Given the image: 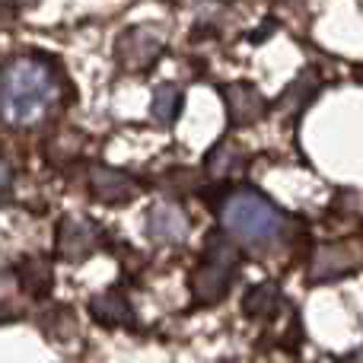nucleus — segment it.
I'll return each instance as SVG.
<instances>
[{"instance_id": "nucleus-1", "label": "nucleus", "mask_w": 363, "mask_h": 363, "mask_svg": "<svg viewBox=\"0 0 363 363\" xmlns=\"http://www.w3.org/2000/svg\"><path fill=\"white\" fill-rule=\"evenodd\" d=\"M61 96L57 74L42 61L19 57L0 67V118L10 125H35Z\"/></svg>"}, {"instance_id": "nucleus-2", "label": "nucleus", "mask_w": 363, "mask_h": 363, "mask_svg": "<svg viewBox=\"0 0 363 363\" xmlns=\"http://www.w3.org/2000/svg\"><path fill=\"white\" fill-rule=\"evenodd\" d=\"M220 217H223L226 233H233L239 242H249V245L274 242L284 230V213L268 198L252 191V188L233 191L223 201V207H220Z\"/></svg>"}, {"instance_id": "nucleus-3", "label": "nucleus", "mask_w": 363, "mask_h": 363, "mask_svg": "<svg viewBox=\"0 0 363 363\" xmlns=\"http://www.w3.org/2000/svg\"><path fill=\"white\" fill-rule=\"evenodd\" d=\"M236 262L239 252L223 233H211L207 245L201 252V262L191 274V294L198 303H213L230 290L233 277H236Z\"/></svg>"}, {"instance_id": "nucleus-4", "label": "nucleus", "mask_w": 363, "mask_h": 363, "mask_svg": "<svg viewBox=\"0 0 363 363\" xmlns=\"http://www.w3.org/2000/svg\"><path fill=\"white\" fill-rule=\"evenodd\" d=\"M99 226H93L83 217H67L57 230V252L67 262H80V258L93 255L96 245H99Z\"/></svg>"}, {"instance_id": "nucleus-5", "label": "nucleus", "mask_w": 363, "mask_h": 363, "mask_svg": "<svg viewBox=\"0 0 363 363\" xmlns=\"http://www.w3.org/2000/svg\"><path fill=\"white\" fill-rule=\"evenodd\" d=\"M160 51H163V38H160L157 32L131 29V32H125V35H121L115 55H118V61L125 64L128 70H144V67H150V64L157 61Z\"/></svg>"}, {"instance_id": "nucleus-6", "label": "nucleus", "mask_w": 363, "mask_h": 363, "mask_svg": "<svg viewBox=\"0 0 363 363\" xmlns=\"http://www.w3.org/2000/svg\"><path fill=\"white\" fill-rule=\"evenodd\" d=\"M226 99V115H230L233 125H249V121H258L264 112V99L255 86L249 83H230L223 89Z\"/></svg>"}, {"instance_id": "nucleus-7", "label": "nucleus", "mask_w": 363, "mask_h": 363, "mask_svg": "<svg viewBox=\"0 0 363 363\" xmlns=\"http://www.w3.org/2000/svg\"><path fill=\"white\" fill-rule=\"evenodd\" d=\"M89 185H93V194H96V198H99V201H108V204H118V201H131L134 191H138L134 179H128L125 172H118V169H106V166L93 169V179H89Z\"/></svg>"}, {"instance_id": "nucleus-8", "label": "nucleus", "mask_w": 363, "mask_h": 363, "mask_svg": "<svg viewBox=\"0 0 363 363\" xmlns=\"http://www.w3.org/2000/svg\"><path fill=\"white\" fill-rule=\"evenodd\" d=\"M150 236L157 242H179L185 236V217H182L179 207L172 204H160L150 211V223H147Z\"/></svg>"}, {"instance_id": "nucleus-9", "label": "nucleus", "mask_w": 363, "mask_h": 363, "mask_svg": "<svg viewBox=\"0 0 363 363\" xmlns=\"http://www.w3.org/2000/svg\"><path fill=\"white\" fill-rule=\"evenodd\" d=\"M89 313H93L102 325H118V322H131L134 319V313H131V306H128L125 294H115V290H112V294L96 296V300L89 303Z\"/></svg>"}, {"instance_id": "nucleus-10", "label": "nucleus", "mask_w": 363, "mask_h": 363, "mask_svg": "<svg viewBox=\"0 0 363 363\" xmlns=\"http://www.w3.org/2000/svg\"><path fill=\"white\" fill-rule=\"evenodd\" d=\"M179 112H182V93L176 86H169V83H166V86H160L157 89V99H153V118L166 128V125H172V121H176Z\"/></svg>"}, {"instance_id": "nucleus-11", "label": "nucleus", "mask_w": 363, "mask_h": 363, "mask_svg": "<svg viewBox=\"0 0 363 363\" xmlns=\"http://www.w3.org/2000/svg\"><path fill=\"white\" fill-rule=\"evenodd\" d=\"M277 296H281V290L274 287V284H262V287H255L249 296H245V313L249 315H268L271 309L277 306Z\"/></svg>"}, {"instance_id": "nucleus-12", "label": "nucleus", "mask_w": 363, "mask_h": 363, "mask_svg": "<svg viewBox=\"0 0 363 363\" xmlns=\"http://www.w3.org/2000/svg\"><path fill=\"white\" fill-rule=\"evenodd\" d=\"M6 185H10V169H6V163L0 160V191H4Z\"/></svg>"}, {"instance_id": "nucleus-13", "label": "nucleus", "mask_w": 363, "mask_h": 363, "mask_svg": "<svg viewBox=\"0 0 363 363\" xmlns=\"http://www.w3.org/2000/svg\"><path fill=\"white\" fill-rule=\"evenodd\" d=\"M360 77H363V74H360Z\"/></svg>"}]
</instances>
